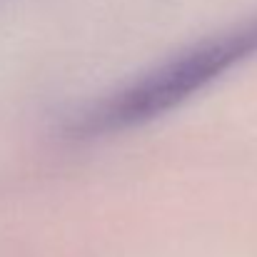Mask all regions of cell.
<instances>
[{"label": "cell", "instance_id": "6da1fadb", "mask_svg": "<svg viewBox=\"0 0 257 257\" xmlns=\"http://www.w3.org/2000/svg\"><path fill=\"white\" fill-rule=\"evenodd\" d=\"M255 55L257 15H252L182 48L163 63L135 75L130 83L97 97L70 117L65 130L78 140H95L135 130L177 110Z\"/></svg>", "mask_w": 257, "mask_h": 257}]
</instances>
